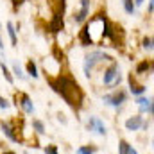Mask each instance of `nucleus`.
I'll return each instance as SVG.
<instances>
[{
  "label": "nucleus",
  "mask_w": 154,
  "mask_h": 154,
  "mask_svg": "<svg viewBox=\"0 0 154 154\" xmlns=\"http://www.w3.org/2000/svg\"><path fill=\"white\" fill-rule=\"evenodd\" d=\"M2 131L5 133V136H7L11 142H18V136L13 133V127H11L9 124H2Z\"/></svg>",
  "instance_id": "nucleus-11"
},
{
  "label": "nucleus",
  "mask_w": 154,
  "mask_h": 154,
  "mask_svg": "<svg viewBox=\"0 0 154 154\" xmlns=\"http://www.w3.org/2000/svg\"><path fill=\"white\" fill-rule=\"evenodd\" d=\"M143 48L152 50V38H145V39H143Z\"/></svg>",
  "instance_id": "nucleus-22"
},
{
  "label": "nucleus",
  "mask_w": 154,
  "mask_h": 154,
  "mask_svg": "<svg viewBox=\"0 0 154 154\" xmlns=\"http://www.w3.org/2000/svg\"><path fill=\"white\" fill-rule=\"evenodd\" d=\"M59 31H63V13H56L50 22V32H59Z\"/></svg>",
  "instance_id": "nucleus-7"
},
{
  "label": "nucleus",
  "mask_w": 154,
  "mask_h": 154,
  "mask_svg": "<svg viewBox=\"0 0 154 154\" xmlns=\"http://www.w3.org/2000/svg\"><path fill=\"white\" fill-rule=\"evenodd\" d=\"M140 4H143V0H134V5H140Z\"/></svg>",
  "instance_id": "nucleus-26"
},
{
  "label": "nucleus",
  "mask_w": 154,
  "mask_h": 154,
  "mask_svg": "<svg viewBox=\"0 0 154 154\" xmlns=\"http://www.w3.org/2000/svg\"><path fill=\"white\" fill-rule=\"evenodd\" d=\"M5 27H7V34H9V39H11V45H16V43H18V39H16V31H14L13 22H7V23H5Z\"/></svg>",
  "instance_id": "nucleus-10"
},
{
  "label": "nucleus",
  "mask_w": 154,
  "mask_h": 154,
  "mask_svg": "<svg viewBox=\"0 0 154 154\" xmlns=\"http://www.w3.org/2000/svg\"><path fill=\"white\" fill-rule=\"evenodd\" d=\"M88 13H90V9H86V7H81V11H79V13H75V16H74L75 23H82V22H84V18L88 16Z\"/></svg>",
  "instance_id": "nucleus-12"
},
{
  "label": "nucleus",
  "mask_w": 154,
  "mask_h": 154,
  "mask_svg": "<svg viewBox=\"0 0 154 154\" xmlns=\"http://www.w3.org/2000/svg\"><path fill=\"white\" fill-rule=\"evenodd\" d=\"M13 72L20 77V79H25V74L22 72V68H20V65H18V63H13Z\"/></svg>",
  "instance_id": "nucleus-18"
},
{
  "label": "nucleus",
  "mask_w": 154,
  "mask_h": 154,
  "mask_svg": "<svg viewBox=\"0 0 154 154\" xmlns=\"http://www.w3.org/2000/svg\"><path fill=\"white\" fill-rule=\"evenodd\" d=\"M0 65H2V61H0Z\"/></svg>",
  "instance_id": "nucleus-30"
},
{
  "label": "nucleus",
  "mask_w": 154,
  "mask_h": 154,
  "mask_svg": "<svg viewBox=\"0 0 154 154\" xmlns=\"http://www.w3.org/2000/svg\"><path fill=\"white\" fill-rule=\"evenodd\" d=\"M45 154H57V147H56V145H48V147L45 149Z\"/></svg>",
  "instance_id": "nucleus-23"
},
{
  "label": "nucleus",
  "mask_w": 154,
  "mask_h": 154,
  "mask_svg": "<svg viewBox=\"0 0 154 154\" xmlns=\"http://www.w3.org/2000/svg\"><path fill=\"white\" fill-rule=\"evenodd\" d=\"M27 72H29L32 77H38V68H36V65H34L32 61H29V63H27Z\"/></svg>",
  "instance_id": "nucleus-16"
},
{
  "label": "nucleus",
  "mask_w": 154,
  "mask_h": 154,
  "mask_svg": "<svg viewBox=\"0 0 154 154\" xmlns=\"http://www.w3.org/2000/svg\"><path fill=\"white\" fill-rule=\"evenodd\" d=\"M50 86L54 88V91H57L72 108H79L81 102H82V91L79 88L74 79L70 77H59L57 81H50Z\"/></svg>",
  "instance_id": "nucleus-1"
},
{
  "label": "nucleus",
  "mask_w": 154,
  "mask_h": 154,
  "mask_svg": "<svg viewBox=\"0 0 154 154\" xmlns=\"http://www.w3.org/2000/svg\"><path fill=\"white\" fill-rule=\"evenodd\" d=\"M147 68H151V63L143 61V63H140V65H138V68H136V74H142V72H145Z\"/></svg>",
  "instance_id": "nucleus-20"
},
{
  "label": "nucleus",
  "mask_w": 154,
  "mask_h": 154,
  "mask_svg": "<svg viewBox=\"0 0 154 154\" xmlns=\"http://www.w3.org/2000/svg\"><path fill=\"white\" fill-rule=\"evenodd\" d=\"M109 59H111V56H108V54H104V52H91V54H88V56L84 57V75L90 77L93 66H95L97 63H100V61H109Z\"/></svg>",
  "instance_id": "nucleus-2"
},
{
  "label": "nucleus",
  "mask_w": 154,
  "mask_h": 154,
  "mask_svg": "<svg viewBox=\"0 0 154 154\" xmlns=\"http://www.w3.org/2000/svg\"><path fill=\"white\" fill-rule=\"evenodd\" d=\"M104 84H120V75H118V65L111 63V66L104 72Z\"/></svg>",
  "instance_id": "nucleus-3"
},
{
  "label": "nucleus",
  "mask_w": 154,
  "mask_h": 154,
  "mask_svg": "<svg viewBox=\"0 0 154 154\" xmlns=\"http://www.w3.org/2000/svg\"><path fill=\"white\" fill-rule=\"evenodd\" d=\"M5 154H14V152H5Z\"/></svg>",
  "instance_id": "nucleus-29"
},
{
  "label": "nucleus",
  "mask_w": 154,
  "mask_h": 154,
  "mask_svg": "<svg viewBox=\"0 0 154 154\" xmlns=\"http://www.w3.org/2000/svg\"><path fill=\"white\" fill-rule=\"evenodd\" d=\"M136 104L140 106V109H142V111H147L149 115H152V100H151V99L140 97V99L136 100Z\"/></svg>",
  "instance_id": "nucleus-8"
},
{
  "label": "nucleus",
  "mask_w": 154,
  "mask_h": 154,
  "mask_svg": "<svg viewBox=\"0 0 154 154\" xmlns=\"http://www.w3.org/2000/svg\"><path fill=\"white\" fill-rule=\"evenodd\" d=\"M125 99H127V93L120 90V91H115L111 95H106L104 97V102L109 104V106H113V108H118V106H122L125 102Z\"/></svg>",
  "instance_id": "nucleus-4"
},
{
  "label": "nucleus",
  "mask_w": 154,
  "mask_h": 154,
  "mask_svg": "<svg viewBox=\"0 0 154 154\" xmlns=\"http://www.w3.org/2000/svg\"><path fill=\"white\" fill-rule=\"evenodd\" d=\"M23 2H25V0H13V5H14V7H18V5H22Z\"/></svg>",
  "instance_id": "nucleus-25"
},
{
  "label": "nucleus",
  "mask_w": 154,
  "mask_h": 154,
  "mask_svg": "<svg viewBox=\"0 0 154 154\" xmlns=\"http://www.w3.org/2000/svg\"><path fill=\"white\" fill-rule=\"evenodd\" d=\"M131 151V145L125 142V140H122L120 143H118V154H129Z\"/></svg>",
  "instance_id": "nucleus-14"
},
{
  "label": "nucleus",
  "mask_w": 154,
  "mask_h": 154,
  "mask_svg": "<svg viewBox=\"0 0 154 154\" xmlns=\"http://www.w3.org/2000/svg\"><path fill=\"white\" fill-rule=\"evenodd\" d=\"M0 108H2V109H7V108H9V102H7L2 95H0Z\"/></svg>",
  "instance_id": "nucleus-24"
},
{
  "label": "nucleus",
  "mask_w": 154,
  "mask_h": 154,
  "mask_svg": "<svg viewBox=\"0 0 154 154\" xmlns=\"http://www.w3.org/2000/svg\"><path fill=\"white\" fill-rule=\"evenodd\" d=\"M142 124H143L142 116L134 115V116H131V118L125 120V129H127V131H138V129L142 127Z\"/></svg>",
  "instance_id": "nucleus-6"
},
{
  "label": "nucleus",
  "mask_w": 154,
  "mask_h": 154,
  "mask_svg": "<svg viewBox=\"0 0 154 154\" xmlns=\"http://www.w3.org/2000/svg\"><path fill=\"white\" fill-rule=\"evenodd\" d=\"M20 104H22V108L25 109V113H34V104L31 102V99H29V95H20Z\"/></svg>",
  "instance_id": "nucleus-9"
},
{
  "label": "nucleus",
  "mask_w": 154,
  "mask_h": 154,
  "mask_svg": "<svg viewBox=\"0 0 154 154\" xmlns=\"http://www.w3.org/2000/svg\"><path fill=\"white\" fill-rule=\"evenodd\" d=\"M32 127L38 131L39 134H43V133H45V125H43V122H39V120H34V122H32Z\"/></svg>",
  "instance_id": "nucleus-17"
},
{
  "label": "nucleus",
  "mask_w": 154,
  "mask_h": 154,
  "mask_svg": "<svg viewBox=\"0 0 154 154\" xmlns=\"http://www.w3.org/2000/svg\"><path fill=\"white\" fill-rule=\"evenodd\" d=\"M75 152L77 154H93L95 152V149H93V147H79Z\"/></svg>",
  "instance_id": "nucleus-19"
},
{
  "label": "nucleus",
  "mask_w": 154,
  "mask_h": 154,
  "mask_svg": "<svg viewBox=\"0 0 154 154\" xmlns=\"http://www.w3.org/2000/svg\"><path fill=\"white\" fill-rule=\"evenodd\" d=\"M0 48H4V43H2V39H0Z\"/></svg>",
  "instance_id": "nucleus-28"
},
{
  "label": "nucleus",
  "mask_w": 154,
  "mask_h": 154,
  "mask_svg": "<svg viewBox=\"0 0 154 154\" xmlns=\"http://www.w3.org/2000/svg\"><path fill=\"white\" fill-rule=\"evenodd\" d=\"M0 66H2V74H4V77H5V79H7V82H13V75L9 74V70L5 68V65H0Z\"/></svg>",
  "instance_id": "nucleus-21"
},
{
  "label": "nucleus",
  "mask_w": 154,
  "mask_h": 154,
  "mask_svg": "<svg viewBox=\"0 0 154 154\" xmlns=\"http://www.w3.org/2000/svg\"><path fill=\"white\" fill-rule=\"evenodd\" d=\"M86 127H88L90 131H93V133L100 134V136H106V125H104V122H102L99 116H90V120H88Z\"/></svg>",
  "instance_id": "nucleus-5"
},
{
  "label": "nucleus",
  "mask_w": 154,
  "mask_h": 154,
  "mask_svg": "<svg viewBox=\"0 0 154 154\" xmlns=\"http://www.w3.org/2000/svg\"><path fill=\"white\" fill-rule=\"evenodd\" d=\"M129 82H131V91H133V95H142V93L145 91V88L140 86V84H136V82L133 81V77L129 79Z\"/></svg>",
  "instance_id": "nucleus-13"
},
{
  "label": "nucleus",
  "mask_w": 154,
  "mask_h": 154,
  "mask_svg": "<svg viewBox=\"0 0 154 154\" xmlns=\"http://www.w3.org/2000/svg\"><path fill=\"white\" fill-rule=\"evenodd\" d=\"M129 154H138V152H136V149H133V147H131V151H129Z\"/></svg>",
  "instance_id": "nucleus-27"
},
{
  "label": "nucleus",
  "mask_w": 154,
  "mask_h": 154,
  "mask_svg": "<svg viewBox=\"0 0 154 154\" xmlns=\"http://www.w3.org/2000/svg\"><path fill=\"white\" fill-rule=\"evenodd\" d=\"M124 9H125L127 14H133L134 9H136V5L133 4V0H124Z\"/></svg>",
  "instance_id": "nucleus-15"
}]
</instances>
